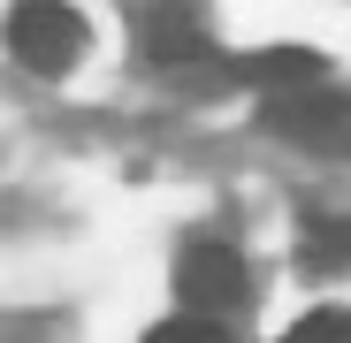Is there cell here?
Segmentation results:
<instances>
[{
    "label": "cell",
    "instance_id": "cell-7",
    "mask_svg": "<svg viewBox=\"0 0 351 343\" xmlns=\"http://www.w3.org/2000/svg\"><path fill=\"white\" fill-rule=\"evenodd\" d=\"M145 343H229V328H221V320H199V313H184V320H160Z\"/></svg>",
    "mask_w": 351,
    "mask_h": 343
},
{
    "label": "cell",
    "instance_id": "cell-1",
    "mask_svg": "<svg viewBox=\"0 0 351 343\" xmlns=\"http://www.w3.org/2000/svg\"><path fill=\"white\" fill-rule=\"evenodd\" d=\"M260 130L298 145V153H328V160H351V92L336 84H306V92H282L260 107Z\"/></svg>",
    "mask_w": 351,
    "mask_h": 343
},
{
    "label": "cell",
    "instance_id": "cell-4",
    "mask_svg": "<svg viewBox=\"0 0 351 343\" xmlns=\"http://www.w3.org/2000/svg\"><path fill=\"white\" fill-rule=\"evenodd\" d=\"M138 46L160 69H184V62H206V23L184 8H153V16H138Z\"/></svg>",
    "mask_w": 351,
    "mask_h": 343
},
{
    "label": "cell",
    "instance_id": "cell-3",
    "mask_svg": "<svg viewBox=\"0 0 351 343\" xmlns=\"http://www.w3.org/2000/svg\"><path fill=\"white\" fill-rule=\"evenodd\" d=\"M8 46H16L23 69L62 77V69H77V53H84V16L77 8H16L8 16Z\"/></svg>",
    "mask_w": 351,
    "mask_h": 343
},
{
    "label": "cell",
    "instance_id": "cell-2",
    "mask_svg": "<svg viewBox=\"0 0 351 343\" xmlns=\"http://www.w3.org/2000/svg\"><path fill=\"white\" fill-rule=\"evenodd\" d=\"M176 298H184V313H199V320H237L252 305V275H245V259L221 237H191L184 252H176Z\"/></svg>",
    "mask_w": 351,
    "mask_h": 343
},
{
    "label": "cell",
    "instance_id": "cell-5",
    "mask_svg": "<svg viewBox=\"0 0 351 343\" xmlns=\"http://www.w3.org/2000/svg\"><path fill=\"white\" fill-rule=\"evenodd\" d=\"M298 259H306L313 275H351V214H306Z\"/></svg>",
    "mask_w": 351,
    "mask_h": 343
},
{
    "label": "cell",
    "instance_id": "cell-6",
    "mask_svg": "<svg viewBox=\"0 0 351 343\" xmlns=\"http://www.w3.org/2000/svg\"><path fill=\"white\" fill-rule=\"evenodd\" d=\"M282 343H351V305H328V313H306Z\"/></svg>",
    "mask_w": 351,
    "mask_h": 343
}]
</instances>
